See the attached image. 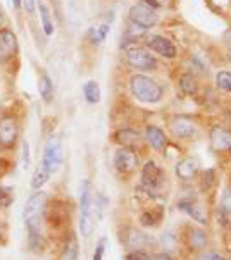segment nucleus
Instances as JSON below:
<instances>
[{
	"mask_svg": "<svg viewBox=\"0 0 231 260\" xmlns=\"http://www.w3.org/2000/svg\"><path fill=\"white\" fill-rule=\"evenodd\" d=\"M4 233H6V226H4V224L0 222V236H4Z\"/></svg>",
	"mask_w": 231,
	"mask_h": 260,
	"instance_id": "a19ab883",
	"label": "nucleus"
},
{
	"mask_svg": "<svg viewBox=\"0 0 231 260\" xmlns=\"http://www.w3.org/2000/svg\"><path fill=\"white\" fill-rule=\"evenodd\" d=\"M79 257V243H78V238L74 233H71L68 241L64 245V250H62L61 260H78Z\"/></svg>",
	"mask_w": 231,
	"mask_h": 260,
	"instance_id": "aec40b11",
	"label": "nucleus"
},
{
	"mask_svg": "<svg viewBox=\"0 0 231 260\" xmlns=\"http://www.w3.org/2000/svg\"><path fill=\"white\" fill-rule=\"evenodd\" d=\"M112 164L119 173H133L138 167V157H136V153L131 148L123 147L115 150Z\"/></svg>",
	"mask_w": 231,
	"mask_h": 260,
	"instance_id": "9b49d317",
	"label": "nucleus"
},
{
	"mask_svg": "<svg viewBox=\"0 0 231 260\" xmlns=\"http://www.w3.org/2000/svg\"><path fill=\"white\" fill-rule=\"evenodd\" d=\"M38 93L45 104H50L52 100H54V93H55L54 83H52V79L47 73L40 74V78H38Z\"/></svg>",
	"mask_w": 231,
	"mask_h": 260,
	"instance_id": "a211bd4d",
	"label": "nucleus"
},
{
	"mask_svg": "<svg viewBox=\"0 0 231 260\" xmlns=\"http://www.w3.org/2000/svg\"><path fill=\"white\" fill-rule=\"evenodd\" d=\"M28 245L31 248V252L35 253H42L43 252V246H45V240H43L42 233H30V238H28Z\"/></svg>",
	"mask_w": 231,
	"mask_h": 260,
	"instance_id": "c85d7f7f",
	"label": "nucleus"
},
{
	"mask_svg": "<svg viewBox=\"0 0 231 260\" xmlns=\"http://www.w3.org/2000/svg\"><path fill=\"white\" fill-rule=\"evenodd\" d=\"M37 6H38V11H40V19H42L43 33H45L47 37H52L55 29H54V23H52V17H50V11H48L47 4L42 2V0H38Z\"/></svg>",
	"mask_w": 231,
	"mask_h": 260,
	"instance_id": "4be33fe9",
	"label": "nucleus"
},
{
	"mask_svg": "<svg viewBox=\"0 0 231 260\" xmlns=\"http://www.w3.org/2000/svg\"><path fill=\"white\" fill-rule=\"evenodd\" d=\"M107 35H109V24L104 23V24L92 26L86 33V38L92 45H102L105 42V38H107Z\"/></svg>",
	"mask_w": 231,
	"mask_h": 260,
	"instance_id": "6ab92c4d",
	"label": "nucleus"
},
{
	"mask_svg": "<svg viewBox=\"0 0 231 260\" xmlns=\"http://www.w3.org/2000/svg\"><path fill=\"white\" fill-rule=\"evenodd\" d=\"M145 140L149 142V145L157 152H162L167 145V136L159 126H147L145 129Z\"/></svg>",
	"mask_w": 231,
	"mask_h": 260,
	"instance_id": "4468645a",
	"label": "nucleus"
},
{
	"mask_svg": "<svg viewBox=\"0 0 231 260\" xmlns=\"http://www.w3.org/2000/svg\"><path fill=\"white\" fill-rule=\"evenodd\" d=\"M12 6H14L16 11H19V9L23 7V2H21V0H12Z\"/></svg>",
	"mask_w": 231,
	"mask_h": 260,
	"instance_id": "ea45409f",
	"label": "nucleus"
},
{
	"mask_svg": "<svg viewBox=\"0 0 231 260\" xmlns=\"http://www.w3.org/2000/svg\"><path fill=\"white\" fill-rule=\"evenodd\" d=\"M211 147L216 152H231V129L217 124L211 129Z\"/></svg>",
	"mask_w": 231,
	"mask_h": 260,
	"instance_id": "ddd939ff",
	"label": "nucleus"
},
{
	"mask_svg": "<svg viewBox=\"0 0 231 260\" xmlns=\"http://www.w3.org/2000/svg\"><path fill=\"white\" fill-rule=\"evenodd\" d=\"M21 124L16 116H4L0 117V147L12 148L19 138Z\"/></svg>",
	"mask_w": 231,
	"mask_h": 260,
	"instance_id": "423d86ee",
	"label": "nucleus"
},
{
	"mask_svg": "<svg viewBox=\"0 0 231 260\" xmlns=\"http://www.w3.org/2000/svg\"><path fill=\"white\" fill-rule=\"evenodd\" d=\"M23 167L24 169L30 167V145H28V142H23Z\"/></svg>",
	"mask_w": 231,
	"mask_h": 260,
	"instance_id": "f704fd0d",
	"label": "nucleus"
},
{
	"mask_svg": "<svg viewBox=\"0 0 231 260\" xmlns=\"http://www.w3.org/2000/svg\"><path fill=\"white\" fill-rule=\"evenodd\" d=\"M219 209H221V217H223V221L231 226V184L226 186V189L223 191Z\"/></svg>",
	"mask_w": 231,
	"mask_h": 260,
	"instance_id": "393cba45",
	"label": "nucleus"
},
{
	"mask_svg": "<svg viewBox=\"0 0 231 260\" xmlns=\"http://www.w3.org/2000/svg\"><path fill=\"white\" fill-rule=\"evenodd\" d=\"M130 91L143 104H159L164 96V88L147 74H133L130 78Z\"/></svg>",
	"mask_w": 231,
	"mask_h": 260,
	"instance_id": "f257e3e1",
	"label": "nucleus"
},
{
	"mask_svg": "<svg viewBox=\"0 0 231 260\" xmlns=\"http://www.w3.org/2000/svg\"><path fill=\"white\" fill-rule=\"evenodd\" d=\"M216 86L224 93H231V73L219 71L216 74Z\"/></svg>",
	"mask_w": 231,
	"mask_h": 260,
	"instance_id": "cd10ccee",
	"label": "nucleus"
},
{
	"mask_svg": "<svg viewBox=\"0 0 231 260\" xmlns=\"http://www.w3.org/2000/svg\"><path fill=\"white\" fill-rule=\"evenodd\" d=\"M112 138H114V142L118 143V145H121V147L131 148L133 145L138 143L140 133H138V131H135V129H130V127H124V129H118V131H115Z\"/></svg>",
	"mask_w": 231,
	"mask_h": 260,
	"instance_id": "f3484780",
	"label": "nucleus"
},
{
	"mask_svg": "<svg viewBox=\"0 0 231 260\" xmlns=\"http://www.w3.org/2000/svg\"><path fill=\"white\" fill-rule=\"evenodd\" d=\"M83 96H85V100L88 104H99L100 102V86L97 81H90L85 83V86H83Z\"/></svg>",
	"mask_w": 231,
	"mask_h": 260,
	"instance_id": "b1692460",
	"label": "nucleus"
},
{
	"mask_svg": "<svg viewBox=\"0 0 231 260\" xmlns=\"http://www.w3.org/2000/svg\"><path fill=\"white\" fill-rule=\"evenodd\" d=\"M223 40H224V45L231 50V29H228V31L223 35Z\"/></svg>",
	"mask_w": 231,
	"mask_h": 260,
	"instance_id": "e433bc0d",
	"label": "nucleus"
},
{
	"mask_svg": "<svg viewBox=\"0 0 231 260\" xmlns=\"http://www.w3.org/2000/svg\"><path fill=\"white\" fill-rule=\"evenodd\" d=\"M17 50H19L17 35L7 26L0 29V64L11 62L17 55Z\"/></svg>",
	"mask_w": 231,
	"mask_h": 260,
	"instance_id": "6e6552de",
	"label": "nucleus"
},
{
	"mask_svg": "<svg viewBox=\"0 0 231 260\" xmlns=\"http://www.w3.org/2000/svg\"><path fill=\"white\" fill-rule=\"evenodd\" d=\"M45 209H47V193L45 191L40 189V191L33 193V195L28 198V202H26V205H24V222H26V228H28L30 233L40 231Z\"/></svg>",
	"mask_w": 231,
	"mask_h": 260,
	"instance_id": "f03ea898",
	"label": "nucleus"
},
{
	"mask_svg": "<svg viewBox=\"0 0 231 260\" xmlns=\"http://www.w3.org/2000/svg\"><path fill=\"white\" fill-rule=\"evenodd\" d=\"M180 88L185 95H195L198 90V83H197V78L193 76L192 73H183L180 76Z\"/></svg>",
	"mask_w": 231,
	"mask_h": 260,
	"instance_id": "5701e85b",
	"label": "nucleus"
},
{
	"mask_svg": "<svg viewBox=\"0 0 231 260\" xmlns=\"http://www.w3.org/2000/svg\"><path fill=\"white\" fill-rule=\"evenodd\" d=\"M149 260H172L167 253H157V255H150Z\"/></svg>",
	"mask_w": 231,
	"mask_h": 260,
	"instance_id": "c9c22d12",
	"label": "nucleus"
},
{
	"mask_svg": "<svg viewBox=\"0 0 231 260\" xmlns=\"http://www.w3.org/2000/svg\"><path fill=\"white\" fill-rule=\"evenodd\" d=\"M228 60H229V62H231V50H229V54H228Z\"/></svg>",
	"mask_w": 231,
	"mask_h": 260,
	"instance_id": "79ce46f5",
	"label": "nucleus"
},
{
	"mask_svg": "<svg viewBox=\"0 0 231 260\" xmlns=\"http://www.w3.org/2000/svg\"><path fill=\"white\" fill-rule=\"evenodd\" d=\"M126 243L133 250H143L147 245H152V238H149L147 235H141V233L135 231V229H130V235L126 238Z\"/></svg>",
	"mask_w": 231,
	"mask_h": 260,
	"instance_id": "412c9836",
	"label": "nucleus"
},
{
	"mask_svg": "<svg viewBox=\"0 0 231 260\" xmlns=\"http://www.w3.org/2000/svg\"><path fill=\"white\" fill-rule=\"evenodd\" d=\"M12 202H14V193H12V188L0 186V210L7 209Z\"/></svg>",
	"mask_w": 231,
	"mask_h": 260,
	"instance_id": "c756f323",
	"label": "nucleus"
},
{
	"mask_svg": "<svg viewBox=\"0 0 231 260\" xmlns=\"http://www.w3.org/2000/svg\"><path fill=\"white\" fill-rule=\"evenodd\" d=\"M128 17L133 24L140 26L143 29L154 28L155 24L159 23V14L155 9H152L150 6H147L145 2H138L135 6L130 7V12H128Z\"/></svg>",
	"mask_w": 231,
	"mask_h": 260,
	"instance_id": "20e7f679",
	"label": "nucleus"
},
{
	"mask_svg": "<svg viewBox=\"0 0 231 260\" xmlns=\"http://www.w3.org/2000/svg\"><path fill=\"white\" fill-rule=\"evenodd\" d=\"M48 178H50V173L47 171V167L43 164H40L37 167V171H35L33 174V179H31V186L35 189H42V186L48 181Z\"/></svg>",
	"mask_w": 231,
	"mask_h": 260,
	"instance_id": "a878e982",
	"label": "nucleus"
},
{
	"mask_svg": "<svg viewBox=\"0 0 231 260\" xmlns=\"http://www.w3.org/2000/svg\"><path fill=\"white\" fill-rule=\"evenodd\" d=\"M150 255L145 252V250H131L130 253L126 255V260H149Z\"/></svg>",
	"mask_w": 231,
	"mask_h": 260,
	"instance_id": "2f4dec72",
	"label": "nucleus"
},
{
	"mask_svg": "<svg viewBox=\"0 0 231 260\" xmlns=\"http://www.w3.org/2000/svg\"><path fill=\"white\" fill-rule=\"evenodd\" d=\"M198 160L193 157H185L176 164V176L180 179H192L198 173Z\"/></svg>",
	"mask_w": 231,
	"mask_h": 260,
	"instance_id": "2eb2a0df",
	"label": "nucleus"
},
{
	"mask_svg": "<svg viewBox=\"0 0 231 260\" xmlns=\"http://www.w3.org/2000/svg\"><path fill=\"white\" fill-rule=\"evenodd\" d=\"M171 127H172V133L181 140H193L198 133L197 124L193 122V119H190L186 116H175L172 117L171 119Z\"/></svg>",
	"mask_w": 231,
	"mask_h": 260,
	"instance_id": "f8f14e48",
	"label": "nucleus"
},
{
	"mask_svg": "<svg viewBox=\"0 0 231 260\" xmlns=\"http://www.w3.org/2000/svg\"><path fill=\"white\" fill-rule=\"evenodd\" d=\"M145 45L150 52L164 57V59H176L178 57V48L175 45V42H171L166 37H161V35H150V37H147Z\"/></svg>",
	"mask_w": 231,
	"mask_h": 260,
	"instance_id": "0eeeda50",
	"label": "nucleus"
},
{
	"mask_svg": "<svg viewBox=\"0 0 231 260\" xmlns=\"http://www.w3.org/2000/svg\"><path fill=\"white\" fill-rule=\"evenodd\" d=\"M81 219H79V231L85 238H90L93 233V215H92V191H90V183L85 181L83 183V189H81Z\"/></svg>",
	"mask_w": 231,
	"mask_h": 260,
	"instance_id": "39448f33",
	"label": "nucleus"
},
{
	"mask_svg": "<svg viewBox=\"0 0 231 260\" xmlns=\"http://www.w3.org/2000/svg\"><path fill=\"white\" fill-rule=\"evenodd\" d=\"M141 224L143 226H149V228H152V226H157L159 224V215H157V212H143L141 214Z\"/></svg>",
	"mask_w": 231,
	"mask_h": 260,
	"instance_id": "7c9ffc66",
	"label": "nucleus"
},
{
	"mask_svg": "<svg viewBox=\"0 0 231 260\" xmlns=\"http://www.w3.org/2000/svg\"><path fill=\"white\" fill-rule=\"evenodd\" d=\"M42 164L47 167V171L50 174L57 173L61 169L62 164V147L61 142L57 138L48 140L45 145V150H43V158H42Z\"/></svg>",
	"mask_w": 231,
	"mask_h": 260,
	"instance_id": "1a4fd4ad",
	"label": "nucleus"
},
{
	"mask_svg": "<svg viewBox=\"0 0 231 260\" xmlns=\"http://www.w3.org/2000/svg\"><path fill=\"white\" fill-rule=\"evenodd\" d=\"M204 260H226V258L221 257V255H209V257H206Z\"/></svg>",
	"mask_w": 231,
	"mask_h": 260,
	"instance_id": "58836bf2",
	"label": "nucleus"
},
{
	"mask_svg": "<svg viewBox=\"0 0 231 260\" xmlns=\"http://www.w3.org/2000/svg\"><path fill=\"white\" fill-rule=\"evenodd\" d=\"M190 245H192V248L195 250H200L204 246L207 245V235L206 231H202V229L195 228L190 231Z\"/></svg>",
	"mask_w": 231,
	"mask_h": 260,
	"instance_id": "bb28decb",
	"label": "nucleus"
},
{
	"mask_svg": "<svg viewBox=\"0 0 231 260\" xmlns=\"http://www.w3.org/2000/svg\"><path fill=\"white\" fill-rule=\"evenodd\" d=\"M23 2V7L26 11L28 16H33L35 14V9H37V0H21Z\"/></svg>",
	"mask_w": 231,
	"mask_h": 260,
	"instance_id": "72a5a7b5",
	"label": "nucleus"
},
{
	"mask_svg": "<svg viewBox=\"0 0 231 260\" xmlns=\"http://www.w3.org/2000/svg\"><path fill=\"white\" fill-rule=\"evenodd\" d=\"M180 209L183 210V212L188 214L192 219H195L197 222L207 224V214H206L204 207L198 204V202H195V200H183V202H180Z\"/></svg>",
	"mask_w": 231,
	"mask_h": 260,
	"instance_id": "dca6fc26",
	"label": "nucleus"
},
{
	"mask_svg": "<svg viewBox=\"0 0 231 260\" xmlns=\"http://www.w3.org/2000/svg\"><path fill=\"white\" fill-rule=\"evenodd\" d=\"M124 59H126V64L130 68L141 73H152L159 69V62L152 55V52H149L147 48L141 47H128Z\"/></svg>",
	"mask_w": 231,
	"mask_h": 260,
	"instance_id": "7ed1b4c3",
	"label": "nucleus"
},
{
	"mask_svg": "<svg viewBox=\"0 0 231 260\" xmlns=\"http://www.w3.org/2000/svg\"><path fill=\"white\" fill-rule=\"evenodd\" d=\"M164 181V174L162 169L159 167L155 162L149 160L141 169V184L149 193H154L155 189L161 188V184Z\"/></svg>",
	"mask_w": 231,
	"mask_h": 260,
	"instance_id": "9d476101",
	"label": "nucleus"
},
{
	"mask_svg": "<svg viewBox=\"0 0 231 260\" xmlns=\"http://www.w3.org/2000/svg\"><path fill=\"white\" fill-rule=\"evenodd\" d=\"M104 253H105V238H102L95 248V253H93V260H102L104 258Z\"/></svg>",
	"mask_w": 231,
	"mask_h": 260,
	"instance_id": "473e14b6",
	"label": "nucleus"
},
{
	"mask_svg": "<svg viewBox=\"0 0 231 260\" xmlns=\"http://www.w3.org/2000/svg\"><path fill=\"white\" fill-rule=\"evenodd\" d=\"M6 24H7L6 14H4V12H2V9H0V29H2V28H6Z\"/></svg>",
	"mask_w": 231,
	"mask_h": 260,
	"instance_id": "4c0bfd02",
	"label": "nucleus"
}]
</instances>
